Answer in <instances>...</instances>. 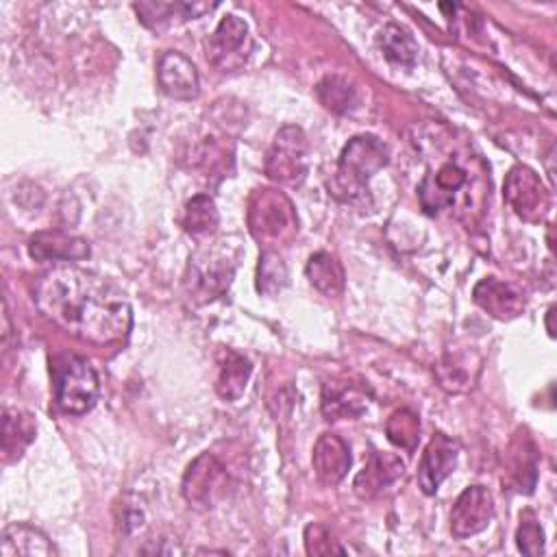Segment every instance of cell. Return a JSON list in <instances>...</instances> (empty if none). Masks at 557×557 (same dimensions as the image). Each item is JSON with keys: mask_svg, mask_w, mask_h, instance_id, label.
Masks as SVG:
<instances>
[{"mask_svg": "<svg viewBox=\"0 0 557 557\" xmlns=\"http://www.w3.org/2000/svg\"><path fill=\"white\" fill-rule=\"evenodd\" d=\"M33 294L37 309L78 339L113 344L131 331L128 298L115 283L96 272L76 265L52 268L37 278Z\"/></svg>", "mask_w": 557, "mask_h": 557, "instance_id": "cell-1", "label": "cell"}, {"mask_svg": "<svg viewBox=\"0 0 557 557\" xmlns=\"http://www.w3.org/2000/svg\"><path fill=\"white\" fill-rule=\"evenodd\" d=\"M239 259V248L228 242H213L207 246H200L191 257L187 265V294L196 302H209L218 296H222L235 274Z\"/></svg>", "mask_w": 557, "mask_h": 557, "instance_id": "cell-2", "label": "cell"}, {"mask_svg": "<svg viewBox=\"0 0 557 557\" xmlns=\"http://www.w3.org/2000/svg\"><path fill=\"white\" fill-rule=\"evenodd\" d=\"M387 146L374 135L352 137L337 163L335 172V194L346 200H357L368 194V181L387 165Z\"/></svg>", "mask_w": 557, "mask_h": 557, "instance_id": "cell-3", "label": "cell"}, {"mask_svg": "<svg viewBox=\"0 0 557 557\" xmlns=\"http://www.w3.org/2000/svg\"><path fill=\"white\" fill-rule=\"evenodd\" d=\"M246 222L250 235L265 246L285 244L298 231V218L292 200L272 187H261L250 194Z\"/></svg>", "mask_w": 557, "mask_h": 557, "instance_id": "cell-4", "label": "cell"}, {"mask_svg": "<svg viewBox=\"0 0 557 557\" xmlns=\"http://www.w3.org/2000/svg\"><path fill=\"white\" fill-rule=\"evenodd\" d=\"M52 383L57 405L63 413L83 416L98 400V374L78 355H59L52 359Z\"/></svg>", "mask_w": 557, "mask_h": 557, "instance_id": "cell-5", "label": "cell"}, {"mask_svg": "<svg viewBox=\"0 0 557 557\" xmlns=\"http://www.w3.org/2000/svg\"><path fill=\"white\" fill-rule=\"evenodd\" d=\"M307 137L300 126H283L265 154V174L281 185H298L307 174Z\"/></svg>", "mask_w": 557, "mask_h": 557, "instance_id": "cell-6", "label": "cell"}, {"mask_svg": "<svg viewBox=\"0 0 557 557\" xmlns=\"http://www.w3.org/2000/svg\"><path fill=\"white\" fill-rule=\"evenodd\" d=\"M503 196L513 213L527 222L542 220L550 207V196L546 187L542 185L540 176L527 165H516L509 170V174L505 176Z\"/></svg>", "mask_w": 557, "mask_h": 557, "instance_id": "cell-7", "label": "cell"}, {"mask_svg": "<svg viewBox=\"0 0 557 557\" xmlns=\"http://www.w3.org/2000/svg\"><path fill=\"white\" fill-rule=\"evenodd\" d=\"M250 52L248 24L237 15H226L207 39V59L222 72L237 70Z\"/></svg>", "mask_w": 557, "mask_h": 557, "instance_id": "cell-8", "label": "cell"}, {"mask_svg": "<svg viewBox=\"0 0 557 557\" xmlns=\"http://www.w3.org/2000/svg\"><path fill=\"white\" fill-rule=\"evenodd\" d=\"M494 518V498L492 492L483 485L466 487L453 505L450 511V531L455 537H472L487 529Z\"/></svg>", "mask_w": 557, "mask_h": 557, "instance_id": "cell-9", "label": "cell"}, {"mask_svg": "<svg viewBox=\"0 0 557 557\" xmlns=\"http://www.w3.org/2000/svg\"><path fill=\"white\" fill-rule=\"evenodd\" d=\"M226 468L213 453L198 455L183 474V496L191 505L209 507L213 498L224 490Z\"/></svg>", "mask_w": 557, "mask_h": 557, "instance_id": "cell-10", "label": "cell"}, {"mask_svg": "<svg viewBox=\"0 0 557 557\" xmlns=\"http://www.w3.org/2000/svg\"><path fill=\"white\" fill-rule=\"evenodd\" d=\"M468 170L450 159L444 161L435 172H429L420 183V202L426 213H437L440 209L453 207L455 194L468 185Z\"/></svg>", "mask_w": 557, "mask_h": 557, "instance_id": "cell-11", "label": "cell"}, {"mask_svg": "<svg viewBox=\"0 0 557 557\" xmlns=\"http://www.w3.org/2000/svg\"><path fill=\"white\" fill-rule=\"evenodd\" d=\"M457 455H459V442L444 435L435 433L418 463V485L422 487L424 494H435L437 487L444 483V479L455 470L457 466Z\"/></svg>", "mask_w": 557, "mask_h": 557, "instance_id": "cell-12", "label": "cell"}, {"mask_svg": "<svg viewBox=\"0 0 557 557\" xmlns=\"http://www.w3.org/2000/svg\"><path fill=\"white\" fill-rule=\"evenodd\" d=\"M157 81L163 94L176 100H191L198 96L196 65L181 52L168 50L159 57Z\"/></svg>", "mask_w": 557, "mask_h": 557, "instance_id": "cell-13", "label": "cell"}, {"mask_svg": "<svg viewBox=\"0 0 557 557\" xmlns=\"http://www.w3.org/2000/svg\"><path fill=\"white\" fill-rule=\"evenodd\" d=\"M472 298L483 311H487L496 320H511L524 311L522 292L516 285L494 276L481 278L474 285Z\"/></svg>", "mask_w": 557, "mask_h": 557, "instance_id": "cell-14", "label": "cell"}, {"mask_svg": "<svg viewBox=\"0 0 557 557\" xmlns=\"http://www.w3.org/2000/svg\"><path fill=\"white\" fill-rule=\"evenodd\" d=\"M350 448L335 433H322L313 446V472L322 485H337L350 468Z\"/></svg>", "mask_w": 557, "mask_h": 557, "instance_id": "cell-15", "label": "cell"}, {"mask_svg": "<svg viewBox=\"0 0 557 557\" xmlns=\"http://www.w3.org/2000/svg\"><path fill=\"white\" fill-rule=\"evenodd\" d=\"M405 463L394 453H372L363 470L355 476V492L361 498H374L400 481Z\"/></svg>", "mask_w": 557, "mask_h": 557, "instance_id": "cell-16", "label": "cell"}, {"mask_svg": "<svg viewBox=\"0 0 557 557\" xmlns=\"http://www.w3.org/2000/svg\"><path fill=\"white\" fill-rule=\"evenodd\" d=\"M481 355L476 350L446 348L444 357L435 366V376L440 385L448 392H466L474 385L481 370Z\"/></svg>", "mask_w": 557, "mask_h": 557, "instance_id": "cell-17", "label": "cell"}, {"mask_svg": "<svg viewBox=\"0 0 557 557\" xmlns=\"http://www.w3.org/2000/svg\"><path fill=\"white\" fill-rule=\"evenodd\" d=\"M366 387L350 381H331L322 389V413L326 420H355L368 409Z\"/></svg>", "mask_w": 557, "mask_h": 557, "instance_id": "cell-18", "label": "cell"}, {"mask_svg": "<svg viewBox=\"0 0 557 557\" xmlns=\"http://www.w3.org/2000/svg\"><path fill=\"white\" fill-rule=\"evenodd\" d=\"M28 252L37 261H78L89 257L85 239L63 231H41L28 242Z\"/></svg>", "mask_w": 557, "mask_h": 557, "instance_id": "cell-19", "label": "cell"}, {"mask_svg": "<svg viewBox=\"0 0 557 557\" xmlns=\"http://www.w3.org/2000/svg\"><path fill=\"white\" fill-rule=\"evenodd\" d=\"M0 555L2 557H54L57 548L48 540L44 531L33 524L13 522L2 531L0 540Z\"/></svg>", "mask_w": 557, "mask_h": 557, "instance_id": "cell-20", "label": "cell"}, {"mask_svg": "<svg viewBox=\"0 0 557 557\" xmlns=\"http://www.w3.org/2000/svg\"><path fill=\"white\" fill-rule=\"evenodd\" d=\"M213 7L215 4H205V2H137L133 4L139 20L152 30H159L176 22L200 17Z\"/></svg>", "mask_w": 557, "mask_h": 557, "instance_id": "cell-21", "label": "cell"}, {"mask_svg": "<svg viewBox=\"0 0 557 557\" xmlns=\"http://www.w3.org/2000/svg\"><path fill=\"white\" fill-rule=\"evenodd\" d=\"M250 372H252V366L244 355L231 348H224L218 361V379H215V392L220 394V398L231 403L237 400L248 385Z\"/></svg>", "mask_w": 557, "mask_h": 557, "instance_id": "cell-22", "label": "cell"}, {"mask_svg": "<svg viewBox=\"0 0 557 557\" xmlns=\"http://www.w3.org/2000/svg\"><path fill=\"white\" fill-rule=\"evenodd\" d=\"M37 424L28 411L4 409L2 413V453L4 461L17 459L24 448L35 440Z\"/></svg>", "mask_w": 557, "mask_h": 557, "instance_id": "cell-23", "label": "cell"}, {"mask_svg": "<svg viewBox=\"0 0 557 557\" xmlns=\"http://www.w3.org/2000/svg\"><path fill=\"white\" fill-rule=\"evenodd\" d=\"M307 278L309 283L322 292L324 296H339L346 285V274L339 259L331 252H315L307 261Z\"/></svg>", "mask_w": 557, "mask_h": 557, "instance_id": "cell-24", "label": "cell"}, {"mask_svg": "<svg viewBox=\"0 0 557 557\" xmlns=\"http://www.w3.org/2000/svg\"><path fill=\"white\" fill-rule=\"evenodd\" d=\"M379 46L383 50V57L396 65V67H403V70H411L418 61V44L413 39V35L398 26V24H387L383 30H381V37H379Z\"/></svg>", "mask_w": 557, "mask_h": 557, "instance_id": "cell-25", "label": "cell"}, {"mask_svg": "<svg viewBox=\"0 0 557 557\" xmlns=\"http://www.w3.org/2000/svg\"><path fill=\"white\" fill-rule=\"evenodd\" d=\"M181 222H183V228L194 237H205L215 233L220 215L213 198L207 194H196L191 200H187Z\"/></svg>", "mask_w": 557, "mask_h": 557, "instance_id": "cell-26", "label": "cell"}, {"mask_svg": "<svg viewBox=\"0 0 557 557\" xmlns=\"http://www.w3.org/2000/svg\"><path fill=\"white\" fill-rule=\"evenodd\" d=\"M315 94L333 113H348L357 107V87L344 76H324L318 83Z\"/></svg>", "mask_w": 557, "mask_h": 557, "instance_id": "cell-27", "label": "cell"}, {"mask_svg": "<svg viewBox=\"0 0 557 557\" xmlns=\"http://www.w3.org/2000/svg\"><path fill=\"white\" fill-rule=\"evenodd\" d=\"M287 285V268L274 250H263L257 265V289L265 296H276Z\"/></svg>", "mask_w": 557, "mask_h": 557, "instance_id": "cell-28", "label": "cell"}, {"mask_svg": "<svg viewBox=\"0 0 557 557\" xmlns=\"http://www.w3.org/2000/svg\"><path fill=\"white\" fill-rule=\"evenodd\" d=\"M385 433H387V440L394 446H398L407 453H413L416 442H418V433H420V420L413 411L398 409L389 416V420L385 424Z\"/></svg>", "mask_w": 557, "mask_h": 557, "instance_id": "cell-29", "label": "cell"}, {"mask_svg": "<svg viewBox=\"0 0 557 557\" xmlns=\"http://www.w3.org/2000/svg\"><path fill=\"white\" fill-rule=\"evenodd\" d=\"M516 544L524 555L537 557L544 553V531L531 511H524L516 531Z\"/></svg>", "mask_w": 557, "mask_h": 557, "instance_id": "cell-30", "label": "cell"}, {"mask_svg": "<svg viewBox=\"0 0 557 557\" xmlns=\"http://www.w3.org/2000/svg\"><path fill=\"white\" fill-rule=\"evenodd\" d=\"M305 546L309 555H331V553H346L339 544H335V540L331 537V533L320 527V524H309L305 529Z\"/></svg>", "mask_w": 557, "mask_h": 557, "instance_id": "cell-31", "label": "cell"}]
</instances>
